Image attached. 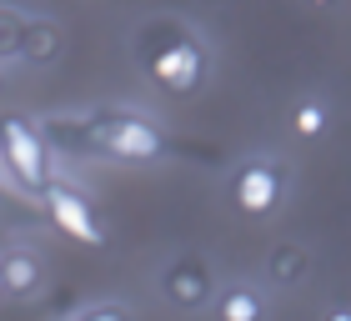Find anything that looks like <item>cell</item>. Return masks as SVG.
<instances>
[{"label":"cell","mask_w":351,"mask_h":321,"mask_svg":"<svg viewBox=\"0 0 351 321\" xmlns=\"http://www.w3.org/2000/svg\"><path fill=\"white\" fill-rule=\"evenodd\" d=\"M21 30H25V15L0 5V60H21Z\"/></svg>","instance_id":"cell-11"},{"label":"cell","mask_w":351,"mask_h":321,"mask_svg":"<svg viewBox=\"0 0 351 321\" xmlns=\"http://www.w3.org/2000/svg\"><path fill=\"white\" fill-rule=\"evenodd\" d=\"M161 292H166L171 307H181V311H201L206 301H211L216 281H211V271H206L201 256H176V261L166 266V276H161Z\"/></svg>","instance_id":"cell-6"},{"label":"cell","mask_w":351,"mask_h":321,"mask_svg":"<svg viewBox=\"0 0 351 321\" xmlns=\"http://www.w3.org/2000/svg\"><path fill=\"white\" fill-rule=\"evenodd\" d=\"M151 75L161 80L166 91L176 95H191L206 80V51H201V40H191V36H176L166 40L161 51L151 56Z\"/></svg>","instance_id":"cell-5"},{"label":"cell","mask_w":351,"mask_h":321,"mask_svg":"<svg viewBox=\"0 0 351 321\" xmlns=\"http://www.w3.org/2000/svg\"><path fill=\"white\" fill-rule=\"evenodd\" d=\"M306 276H311V251L301 246V241H276L271 256H266V281L291 292V286H301Z\"/></svg>","instance_id":"cell-9"},{"label":"cell","mask_w":351,"mask_h":321,"mask_svg":"<svg viewBox=\"0 0 351 321\" xmlns=\"http://www.w3.org/2000/svg\"><path fill=\"white\" fill-rule=\"evenodd\" d=\"M231 201L246 216H271L286 201V166L271 160V156H246L231 171Z\"/></svg>","instance_id":"cell-2"},{"label":"cell","mask_w":351,"mask_h":321,"mask_svg":"<svg viewBox=\"0 0 351 321\" xmlns=\"http://www.w3.org/2000/svg\"><path fill=\"white\" fill-rule=\"evenodd\" d=\"M326 321H351V316H346V311H341V307H337V311H331V316H326Z\"/></svg>","instance_id":"cell-14"},{"label":"cell","mask_w":351,"mask_h":321,"mask_svg":"<svg viewBox=\"0 0 351 321\" xmlns=\"http://www.w3.org/2000/svg\"><path fill=\"white\" fill-rule=\"evenodd\" d=\"M291 126H296V136H306V141L322 136V131H326V106H322V101H301L296 116H291Z\"/></svg>","instance_id":"cell-12"},{"label":"cell","mask_w":351,"mask_h":321,"mask_svg":"<svg viewBox=\"0 0 351 321\" xmlns=\"http://www.w3.org/2000/svg\"><path fill=\"white\" fill-rule=\"evenodd\" d=\"M40 206H45V216L56 221V231H66L71 241H86V246H101L106 241V226H101V216H95V206L81 186H71V181H51L40 191Z\"/></svg>","instance_id":"cell-4"},{"label":"cell","mask_w":351,"mask_h":321,"mask_svg":"<svg viewBox=\"0 0 351 321\" xmlns=\"http://www.w3.org/2000/svg\"><path fill=\"white\" fill-rule=\"evenodd\" d=\"M0 281H5V296H36L40 281H45L40 256L25 251V246H10L5 256H0Z\"/></svg>","instance_id":"cell-8"},{"label":"cell","mask_w":351,"mask_h":321,"mask_svg":"<svg viewBox=\"0 0 351 321\" xmlns=\"http://www.w3.org/2000/svg\"><path fill=\"white\" fill-rule=\"evenodd\" d=\"M60 51H66V30H60L51 15H25L21 60H30V66H51V60H60Z\"/></svg>","instance_id":"cell-7"},{"label":"cell","mask_w":351,"mask_h":321,"mask_svg":"<svg viewBox=\"0 0 351 321\" xmlns=\"http://www.w3.org/2000/svg\"><path fill=\"white\" fill-rule=\"evenodd\" d=\"M75 321H131V311H125L121 301H101V307H90V311H81Z\"/></svg>","instance_id":"cell-13"},{"label":"cell","mask_w":351,"mask_h":321,"mask_svg":"<svg viewBox=\"0 0 351 321\" xmlns=\"http://www.w3.org/2000/svg\"><path fill=\"white\" fill-rule=\"evenodd\" d=\"M0 160H5V171L25 191H36V196L56 181L51 141H45V131L36 121H25V116H0Z\"/></svg>","instance_id":"cell-1"},{"label":"cell","mask_w":351,"mask_h":321,"mask_svg":"<svg viewBox=\"0 0 351 321\" xmlns=\"http://www.w3.org/2000/svg\"><path fill=\"white\" fill-rule=\"evenodd\" d=\"M0 296H5V281H0Z\"/></svg>","instance_id":"cell-15"},{"label":"cell","mask_w":351,"mask_h":321,"mask_svg":"<svg viewBox=\"0 0 351 321\" xmlns=\"http://www.w3.org/2000/svg\"><path fill=\"white\" fill-rule=\"evenodd\" d=\"M90 146L110 151L116 160H161L166 136L141 116H106V121H90Z\"/></svg>","instance_id":"cell-3"},{"label":"cell","mask_w":351,"mask_h":321,"mask_svg":"<svg viewBox=\"0 0 351 321\" xmlns=\"http://www.w3.org/2000/svg\"><path fill=\"white\" fill-rule=\"evenodd\" d=\"M216 316L221 321H266V292L251 281H231L216 296Z\"/></svg>","instance_id":"cell-10"},{"label":"cell","mask_w":351,"mask_h":321,"mask_svg":"<svg viewBox=\"0 0 351 321\" xmlns=\"http://www.w3.org/2000/svg\"><path fill=\"white\" fill-rule=\"evenodd\" d=\"M0 95H5V80H0Z\"/></svg>","instance_id":"cell-16"}]
</instances>
